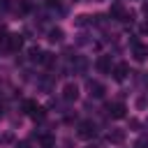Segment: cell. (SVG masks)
<instances>
[{
  "label": "cell",
  "instance_id": "1",
  "mask_svg": "<svg viewBox=\"0 0 148 148\" xmlns=\"http://www.w3.org/2000/svg\"><path fill=\"white\" fill-rule=\"evenodd\" d=\"M95 134H97V127H95L92 120H81L79 123V136L81 139H92Z\"/></svg>",
  "mask_w": 148,
  "mask_h": 148
},
{
  "label": "cell",
  "instance_id": "2",
  "mask_svg": "<svg viewBox=\"0 0 148 148\" xmlns=\"http://www.w3.org/2000/svg\"><path fill=\"white\" fill-rule=\"evenodd\" d=\"M106 111H109V116H111V118H116V120H120V118H125V116H127V106H125L123 102L106 104Z\"/></svg>",
  "mask_w": 148,
  "mask_h": 148
},
{
  "label": "cell",
  "instance_id": "3",
  "mask_svg": "<svg viewBox=\"0 0 148 148\" xmlns=\"http://www.w3.org/2000/svg\"><path fill=\"white\" fill-rule=\"evenodd\" d=\"M132 56L136 62H143L148 58V46H143L141 42H132Z\"/></svg>",
  "mask_w": 148,
  "mask_h": 148
},
{
  "label": "cell",
  "instance_id": "4",
  "mask_svg": "<svg viewBox=\"0 0 148 148\" xmlns=\"http://www.w3.org/2000/svg\"><path fill=\"white\" fill-rule=\"evenodd\" d=\"M95 67H97V72L99 74H111V56H99L97 58V62H95Z\"/></svg>",
  "mask_w": 148,
  "mask_h": 148
},
{
  "label": "cell",
  "instance_id": "5",
  "mask_svg": "<svg viewBox=\"0 0 148 148\" xmlns=\"http://www.w3.org/2000/svg\"><path fill=\"white\" fill-rule=\"evenodd\" d=\"M76 97H79L76 83H65V88H62V99H65V102H74Z\"/></svg>",
  "mask_w": 148,
  "mask_h": 148
},
{
  "label": "cell",
  "instance_id": "6",
  "mask_svg": "<svg viewBox=\"0 0 148 148\" xmlns=\"http://www.w3.org/2000/svg\"><path fill=\"white\" fill-rule=\"evenodd\" d=\"M127 72H130L127 62H118V65H113V69H111V74H113V79H116V81H125Z\"/></svg>",
  "mask_w": 148,
  "mask_h": 148
},
{
  "label": "cell",
  "instance_id": "7",
  "mask_svg": "<svg viewBox=\"0 0 148 148\" xmlns=\"http://www.w3.org/2000/svg\"><path fill=\"white\" fill-rule=\"evenodd\" d=\"M88 90H90V97H104V92H106V88H104V83H99V81H88Z\"/></svg>",
  "mask_w": 148,
  "mask_h": 148
},
{
  "label": "cell",
  "instance_id": "8",
  "mask_svg": "<svg viewBox=\"0 0 148 148\" xmlns=\"http://www.w3.org/2000/svg\"><path fill=\"white\" fill-rule=\"evenodd\" d=\"M7 49L9 51H18L21 46H23V35H7Z\"/></svg>",
  "mask_w": 148,
  "mask_h": 148
},
{
  "label": "cell",
  "instance_id": "9",
  "mask_svg": "<svg viewBox=\"0 0 148 148\" xmlns=\"http://www.w3.org/2000/svg\"><path fill=\"white\" fill-rule=\"evenodd\" d=\"M44 56H46V51H42L39 46H32V49L28 51V58H30L32 62H44Z\"/></svg>",
  "mask_w": 148,
  "mask_h": 148
},
{
  "label": "cell",
  "instance_id": "10",
  "mask_svg": "<svg viewBox=\"0 0 148 148\" xmlns=\"http://www.w3.org/2000/svg\"><path fill=\"white\" fill-rule=\"evenodd\" d=\"M125 14H127V12H125L120 5H111V9H109V16H111V18H118V21H123Z\"/></svg>",
  "mask_w": 148,
  "mask_h": 148
},
{
  "label": "cell",
  "instance_id": "11",
  "mask_svg": "<svg viewBox=\"0 0 148 148\" xmlns=\"http://www.w3.org/2000/svg\"><path fill=\"white\" fill-rule=\"evenodd\" d=\"M109 141L111 143H123L125 141V130H111L109 132Z\"/></svg>",
  "mask_w": 148,
  "mask_h": 148
},
{
  "label": "cell",
  "instance_id": "12",
  "mask_svg": "<svg viewBox=\"0 0 148 148\" xmlns=\"http://www.w3.org/2000/svg\"><path fill=\"white\" fill-rule=\"evenodd\" d=\"M62 37H65L62 28H51L49 30V42H62Z\"/></svg>",
  "mask_w": 148,
  "mask_h": 148
},
{
  "label": "cell",
  "instance_id": "13",
  "mask_svg": "<svg viewBox=\"0 0 148 148\" xmlns=\"http://www.w3.org/2000/svg\"><path fill=\"white\" fill-rule=\"evenodd\" d=\"M39 143H42V148H53L56 139H53L51 134H42V136H39Z\"/></svg>",
  "mask_w": 148,
  "mask_h": 148
},
{
  "label": "cell",
  "instance_id": "14",
  "mask_svg": "<svg viewBox=\"0 0 148 148\" xmlns=\"http://www.w3.org/2000/svg\"><path fill=\"white\" fill-rule=\"evenodd\" d=\"M37 106H39V104H37V102H32V99H25V102H23V111H25L28 116H30V113H32Z\"/></svg>",
  "mask_w": 148,
  "mask_h": 148
},
{
  "label": "cell",
  "instance_id": "15",
  "mask_svg": "<svg viewBox=\"0 0 148 148\" xmlns=\"http://www.w3.org/2000/svg\"><path fill=\"white\" fill-rule=\"evenodd\" d=\"M30 118H32V120H44V118H46V111H44L42 106H37V109L30 113Z\"/></svg>",
  "mask_w": 148,
  "mask_h": 148
},
{
  "label": "cell",
  "instance_id": "16",
  "mask_svg": "<svg viewBox=\"0 0 148 148\" xmlns=\"http://www.w3.org/2000/svg\"><path fill=\"white\" fill-rule=\"evenodd\" d=\"M134 148H148V136H139L134 141Z\"/></svg>",
  "mask_w": 148,
  "mask_h": 148
},
{
  "label": "cell",
  "instance_id": "17",
  "mask_svg": "<svg viewBox=\"0 0 148 148\" xmlns=\"http://www.w3.org/2000/svg\"><path fill=\"white\" fill-rule=\"evenodd\" d=\"M16 148H32V146H30V141H18Z\"/></svg>",
  "mask_w": 148,
  "mask_h": 148
},
{
  "label": "cell",
  "instance_id": "18",
  "mask_svg": "<svg viewBox=\"0 0 148 148\" xmlns=\"http://www.w3.org/2000/svg\"><path fill=\"white\" fill-rule=\"evenodd\" d=\"M136 106H139V109H143V106H146V97H141V99H136Z\"/></svg>",
  "mask_w": 148,
  "mask_h": 148
},
{
  "label": "cell",
  "instance_id": "19",
  "mask_svg": "<svg viewBox=\"0 0 148 148\" xmlns=\"http://www.w3.org/2000/svg\"><path fill=\"white\" fill-rule=\"evenodd\" d=\"M46 5H49V7H58V5H60V0H46Z\"/></svg>",
  "mask_w": 148,
  "mask_h": 148
},
{
  "label": "cell",
  "instance_id": "20",
  "mask_svg": "<svg viewBox=\"0 0 148 148\" xmlns=\"http://www.w3.org/2000/svg\"><path fill=\"white\" fill-rule=\"evenodd\" d=\"M143 86H146V88H148V74H146V76H143Z\"/></svg>",
  "mask_w": 148,
  "mask_h": 148
}]
</instances>
